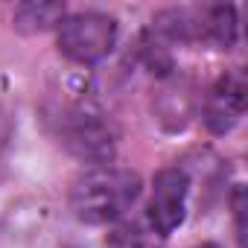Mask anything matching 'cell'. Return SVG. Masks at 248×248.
<instances>
[{
  "instance_id": "1",
  "label": "cell",
  "mask_w": 248,
  "mask_h": 248,
  "mask_svg": "<svg viewBox=\"0 0 248 248\" xmlns=\"http://www.w3.org/2000/svg\"><path fill=\"white\" fill-rule=\"evenodd\" d=\"M140 196V178L132 170L99 167L76 178L70 187V210L85 225H108L120 219Z\"/></svg>"
},
{
  "instance_id": "2",
  "label": "cell",
  "mask_w": 248,
  "mask_h": 248,
  "mask_svg": "<svg viewBox=\"0 0 248 248\" xmlns=\"http://www.w3.org/2000/svg\"><path fill=\"white\" fill-rule=\"evenodd\" d=\"M117 44V21L102 12L64 15L59 24V50L79 64L102 62Z\"/></svg>"
},
{
  "instance_id": "3",
  "label": "cell",
  "mask_w": 248,
  "mask_h": 248,
  "mask_svg": "<svg viewBox=\"0 0 248 248\" xmlns=\"http://www.w3.org/2000/svg\"><path fill=\"white\" fill-rule=\"evenodd\" d=\"M164 24L170 35L175 38H193L207 41L216 47H231L236 41V12L231 6H202V9H172L164 15Z\"/></svg>"
},
{
  "instance_id": "4",
  "label": "cell",
  "mask_w": 248,
  "mask_h": 248,
  "mask_svg": "<svg viewBox=\"0 0 248 248\" xmlns=\"http://www.w3.org/2000/svg\"><path fill=\"white\" fill-rule=\"evenodd\" d=\"M62 143L82 161L105 164L114 155L117 138H114L111 123L102 120V114L85 108V111H76V114L64 117V123H62Z\"/></svg>"
},
{
  "instance_id": "5",
  "label": "cell",
  "mask_w": 248,
  "mask_h": 248,
  "mask_svg": "<svg viewBox=\"0 0 248 248\" xmlns=\"http://www.w3.org/2000/svg\"><path fill=\"white\" fill-rule=\"evenodd\" d=\"M187 193H190V178L184 170L170 167L161 170L152 181V199H149V222L152 228L167 236L172 233L187 213Z\"/></svg>"
},
{
  "instance_id": "6",
  "label": "cell",
  "mask_w": 248,
  "mask_h": 248,
  "mask_svg": "<svg viewBox=\"0 0 248 248\" xmlns=\"http://www.w3.org/2000/svg\"><path fill=\"white\" fill-rule=\"evenodd\" d=\"M245 76L242 73H225L213 82V88L204 96V126L213 135L231 132L242 111H245Z\"/></svg>"
},
{
  "instance_id": "7",
  "label": "cell",
  "mask_w": 248,
  "mask_h": 248,
  "mask_svg": "<svg viewBox=\"0 0 248 248\" xmlns=\"http://www.w3.org/2000/svg\"><path fill=\"white\" fill-rule=\"evenodd\" d=\"M64 6L62 3H24L15 12V27L24 32H41L53 24H62Z\"/></svg>"
},
{
  "instance_id": "8",
  "label": "cell",
  "mask_w": 248,
  "mask_h": 248,
  "mask_svg": "<svg viewBox=\"0 0 248 248\" xmlns=\"http://www.w3.org/2000/svg\"><path fill=\"white\" fill-rule=\"evenodd\" d=\"M196 248H219V245H196Z\"/></svg>"
}]
</instances>
